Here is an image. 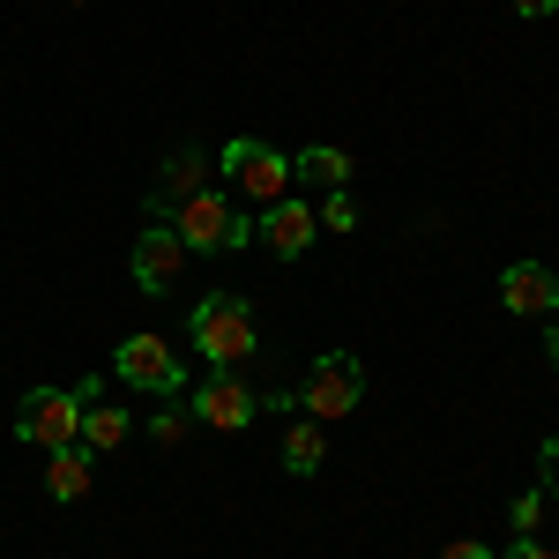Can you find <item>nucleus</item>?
I'll use <instances>...</instances> for the list:
<instances>
[{
    "mask_svg": "<svg viewBox=\"0 0 559 559\" xmlns=\"http://www.w3.org/2000/svg\"><path fill=\"white\" fill-rule=\"evenodd\" d=\"M150 432H157V440H165V448H173L179 432H187V418H179V411H165V418H157V426H150Z\"/></svg>",
    "mask_w": 559,
    "mask_h": 559,
    "instance_id": "obj_19",
    "label": "nucleus"
},
{
    "mask_svg": "<svg viewBox=\"0 0 559 559\" xmlns=\"http://www.w3.org/2000/svg\"><path fill=\"white\" fill-rule=\"evenodd\" d=\"M45 492L52 500H90V448H52V463H45Z\"/></svg>",
    "mask_w": 559,
    "mask_h": 559,
    "instance_id": "obj_12",
    "label": "nucleus"
},
{
    "mask_svg": "<svg viewBox=\"0 0 559 559\" xmlns=\"http://www.w3.org/2000/svg\"><path fill=\"white\" fill-rule=\"evenodd\" d=\"M537 463H545V492H559V440H545V455H537Z\"/></svg>",
    "mask_w": 559,
    "mask_h": 559,
    "instance_id": "obj_20",
    "label": "nucleus"
},
{
    "mask_svg": "<svg viewBox=\"0 0 559 559\" xmlns=\"http://www.w3.org/2000/svg\"><path fill=\"white\" fill-rule=\"evenodd\" d=\"M552 366H559V329H552Z\"/></svg>",
    "mask_w": 559,
    "mask_h": 559,
    "instance_id": "obj_23",
    "label": "nucleus"
},
{
    "mask_svg": "<svg viewBox=\"0 0 559 559\" xmlns=\"http://www.w3.org/2000/svg\"><path fill=\"white\" fill-rule=\"evenodd\" d=\"M559 0H515V15H552Z\"/></svg>",
    "mask_w": 559,
    "mask_h": 559,
    "instance_id": "obj_22",
    "label": "nucleus"
},
{
    "mask_svg": "<svg viewBox=\"0 0 559 559\" xmlns=\"http://www.w3.org/2000/svg\"><path fill=\"white\" fill-rule=\"evenodd\" d=\"M128 440V411L120 403H83V448L90 455H112Z\"/></svg>",
    "mask_w": 559,
    "mask_h": 559,
    "instance_id": "obj_15",
    "label": "nucleus"
},
{
    "mask_svg": "<svg viewBox=\"0 0 559 559\" xmlns=\"http://www.w3.org/2000/svg\"><path fill=\"white\" fill-rule=\"evenodd\" d=\"M537 522H545V485L515 500V530H522V537H537Z\"/></svg>",
    "mask_w": 559,
    "mask_h": 559,
    "instance_id": "obj_17",
    "label": "nucleus"
},
{
    "mask_svg": "<svg viewBox=\"0 0 559 559\" xmlns=\"http://www.w3.org/2000/svg\"><path fill=\"white\" fill-rule=\"evenodd\" d=\"M112 366H120V381L142 388V395H187V366H179V344H165V336H128Z\"/></svg>",
    "mask_w": 559,
    "mask_h": 559,
    "instance_id": "obj_6",
    "label": "nucleus"
},
{
    "mask_svg": "<svg viewBox=\"0 0 559 559\" xmlns=\"http://www.w3.org/2000/svg\"><path fill=\"white\" fill-rule=\"evenodd\" d=\"M202 187H210V157H202V150H173V157H165V173H157V194H150V210L173 216L179 202H194Z\"/></svg>",
    "mask_w": 559,
    "mask_h": 559,
    "instance_id": "obj_11",
    "label": "nucleus"
},
{
    "mask_svg": "<svg viewBox=\"0 0 559 559\" xmlns=\"http://www.w3.org/2000/svg\"><path fill=\"white\" fill-rule=\"evenodd\" d=\"M173 231H179V247H187V254H239V247L254 239V224L239 216V202H231V194H216V187H202L194 202H179Z\"/></svg>",
    "mask_w": 559,
    "mask_h": 559,
    "instance_id": "obj_1",
    "label": "nucleus"
},
{
    "mask_svg": "<svg viewBox=\"0 0 559 559\" xmlns=\"http://www.w3.org/2000/svg\"><path fill=\"white\" fill-rule=\"evenodd\" d=\"M440 559H492V552H485L477 537H455V545H448V552H440Z\"/></svg>",
    "mask_w": 559,
    "mask_h": 559,
    "instance_id": "obj_21",
    "label": "nucleus"
},
{
    "mask_svg": "<svg viewBox=\"0 0 559 559\" xmlns=\"http://www.w3.org/2000/svg\"><path fill=\"white\" fill-rule=\"evenodd\" d=\"M187 344L202 350L210 366L231 373V366L254 350V313H247L239 299H202V306H194V321H187Z\"/></svg>",
    "mask_w": 559,
    "mask_h": 559,
    "instance_id": "obj_2",
    "label": "nucleus"
},
{
    "mask_svg": "<svg viewBox=\"0 0 559 559\" xmlns=\"http://www.w3.org/2000/svg\"><path fill=\"white\" fill-rule=\"evenodd\" d=\"M254 411H261V403L239 388V373H224V366H216L210 381L194 388V418H202V426H216V432H239Z\"/></svg>",
    "mask_w": 559,
    "mask_h": 559,
    "instance_id": "obj_8",
    "label": "nucleus"
},
{
    "mask_svg": "<svg viewBox=\"0 0 559 559\" xmlns=\"http://www.w3.org/2000/svg\"><path fill=\"white\" fill-rule=\"evenodd\" d=\"M500 559H559V552H552V545H537V537H515Z\"/></svg>",
    "mask_w": 559,
    "mask_h": 559,
    "instance_id": "obj_18",
    "label": "nucleus"
},
{
    "mask_svg": "<svg viewBox=\"0 0 559 559\" xmlns=\"http://www.w3.org/2000/svg\"><path fill=\"white\" fill-rule=\"evenodd\" d=\"M254 231H261V239H269V254L299 261L306 247H313V239H321V216L306 210V202H292V194H284V202H269V216H261Z\"/></svg>",
    "mask_w": 559,
    "mask_h": 559,
    "instance_id": "obj_10",
    "label": "nucleus"
},
{
    "mask_svg": "<svg viewBox=\"0 0 559 559\" xmlns=\"http://www.w3.org/2000/svg\"><path fill=\"white\" fill-rule=\"evenodd\" d=\"M292 179H299V187H350V157L329 150V142H321V150H299V157H292Z\"/></svg>",
    "mask_w": 559,
    "mask_h": 559,
    "instance_id": "obj_14",
    "label": "nucleus"
},
{
    "mask_svg": "<svg viewBox=\"0 0 559 559\" xmlns=\"http://www.w3.org/2000/svg\"><path fill=\"white\" fill-rule=\"evenodd\" d=\"M299 403H306V418H350V411L366 403V366H358L350 350H321Z\"/></svg>",
    "mask_w": 559,
    "mask_h": 559,
    "instance_id": "obj_5",
    "label": "nucleus"
},
{
    "mask_svg": "<svg viewBox=\"0 0 559 559\" xmlns=\"http://www.w3.org/2000/svg\"><path fill=\"white\" fill-rule=\"evenodd\" d=\"M321 463H329V432H321V418H292V432H284V471L313 477Z\"/></svg>",
    "mask_w": 559,
    "mask_h": 559,
    "instance_id": "obj_13",
    "label": "nucleus"
},
{
    "mask_svg": "<svg viewBox=\"0 0 559 559\" xmlns=\"http://www.w3.org/2000/svg\"><path fill=\"white\" fill-rule=\"evenodd\" d=\"M216 173L231 179L247 202H284V194H292V157H284V150H269V142H254V134L224 142Z\"/></svg>",
    "mask_w": 559,
    "mask_h": 559,
    "instance_id": "obj_3",
    "label": "nucleus"
},
{
    "mask_svg": "<svg viewBox=\"0 0 559 559\" xmlns=\"http://www.w3.org/2000/svg\"><path fill=\"white\" fill-rule=\"evenodd\" d=\"M68 8H75V0H68Z\"/></svg>",
    "mask_w": 559,
    "mask_h": 559,
    "instance_id": "obj_24",
    "label": "nucleus"
},
{
    "mask_svg": "<svg viewBox=\"0 0 559 559\" xmlns=\"http://www.w3.org/2000/svg\"><path fill=\"white\" fill-rule=\"evenodd\" d=\"M500 306L522 313V321H545V313L559 306V276L545 269V261H515V269L500 276Z\"/></svg>",
    "mask_w": 559,
    "mask_h": 559,
    "instance_id": "obj_9",
    "label": "nucleus"
},
{
    "mask_svg": "<svg viewBox=\"0 0 559 559\" xmlns=\"http://www.w3.org/2000/svg\"><path fill=\"white\" fill-rule=\"evenodd\" d=\"M321 231H358V202H350V187H329V202H321Z\"/></svg>",
    "mask_w": 559,
    "mask_h": 559,
    "instance_id": "obj_16",
    "label": "nucleus"
},
{
    "mask_svg": "<svg viewBox=\"0 0 559 559\" xmlns=\"http://www.w3.org/2000/svg\"><path fill=\"white\" fill-rule=\"evenodd\" d=\"M179 269H187L179 231H173V224H150V231L134 239V284H142V292H173Z\"/></svg>",
    "mask_w": 559,
    "mask_h": 559,
    "instance_id": "obj_7",
    "label": "nucleus"
},
{
    "mask_svg": "<svg viewBox=\"0 0 559 559\" xmlns=\"http://www.w3.org/2000/svg\"><path fill=\"white\" fill-rule=\"evenodd\" d=\"M15 440H31V448H75L83 440V395H68V388H31L23 403H15Z\"/></svg>",
    "mask_w": 559,
    "mask_h": 559,
    "instance_id": "obj_4",
    "label": "nucleus"
}]
</instances>
